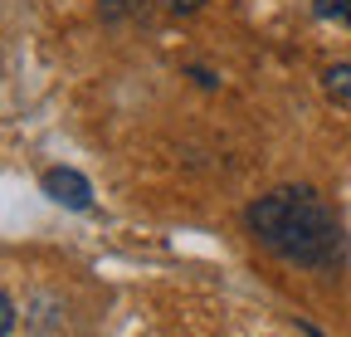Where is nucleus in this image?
<instances>
[{"label":"nucleus","mask_w":351,"mask_h":337,"mask_svg":"<svg viewBox=\"0 0 351 337\" xmlns=\"http://www.w3.org/2000/svg\"><path fill=\"white\" fill-rule=\"evenodd\" d=\"M322 89H327L337 103H346V108H351V64H337V69H327V73H322Z\"/></svg>","instance_id":"3"},{"label":"nucleus","mask_w":351,"mask_h":337,"mask_svg":"<svg viewBox=\"0 0 351 337\" xmlns=\"http://www.w3.org/2000/svg\"><path fill=\"white\" fill-rule=\"evenodd\" d=\"M249 230L263 249L298 269H337L346 259V230L313 186H278L249 205Z\"/></svg>","instance_id":"1"},{"label":"nucleus","mask_w":351,"mask_h":337,"mask_svg":"<svg viewBox=\"0 0 351 337\" xmlns=\"http://www.w3.org/2000/svg\"><path fill=\"white\" fill-rule=\"evenodd\" d=\"M171 5H176V10H186V15H191V10H200V5H205V0H171Z\"/></svg>","instance_id":"6"},{"label":"nucleus","mask_w":351,"mask_h":337,"mask_svg":"<svg viewBox=\"0 0 351 337\" xmlns=\"http://www.w3.org/2000/svg\"><path fill=\"white\" fill-rule=\"evenodd\" d=\"M313 10H317L322 20H332V25H346V30H351V0H313Z\"/></svg>","instance_id":"4"},{"label":"nucleus","mask_w":351,"mask_h":337,"mask_svg":"<svg viewBox=\"0 0 351 337\" xmlns=\"http://www.w3.org/2000/svg\"><path fill=\"white\" fill-rule=\"evenodd\" d=\"M0 332H15V299H10V293H5V299H0Z\"/></svg>","instance_id":"5"},{"label":"nucleus","mask_w":351,"mask_h":337,"mask_svg":"<svg viewBox=\"0 0 351 337\" xmlns=\"http://www.w3.org/2000/svg\"><path fill=\"white\" fill-rule=\"evenodd\" d=\"M39 191L54 205L73 210V216H88V210H93V186H88V176L73 172V166H49V172L39 176Z\"/></svg>","instance_id":"2"}]
</instances>
